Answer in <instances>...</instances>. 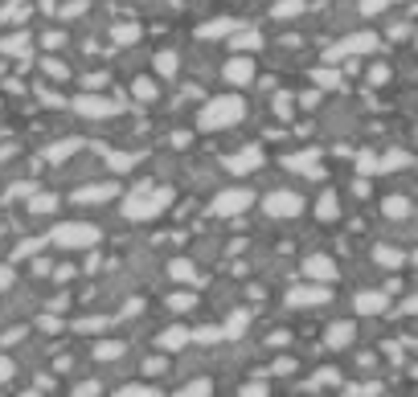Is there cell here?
<instances>
[{
  "label": "cell",
  "instance_id": "6da1fadb",
  "mask_svg": "<svg viewBox=\"0 0 418 397\" xmlns=\"http://www.w3.org/2000/svg\"><path fill=\"white\" fill-rule=\"evenodd\" d=\"M242 115H246V102L234 99V95H226V99H209V107L201 111V127L218 132V127H230V123H238Z\"/></svg>",
  "mask_w": 418,
  "mask_h": 397
},
{
  "label": "cell",
  "instance_id": "7a4b0ae2",
  "mask_svg": "<svg viewBox=\"0 0 418 397\" xmlns=\"http://www.w3.org/2000/svg\"><path fill=\"white\" fill-rule=\"evenodd\" d=\"M53 242H58V246H95V242H99V230H95V226H86V221H66V226H58V230H53Z\"/></svg>",
  "mask_w": 418,
  "mask_h": 397
},
{
  "label": "cell",
  "instance_id": "3957f363",
  "mask_svg": "<svg viewBox=\"0 0 418 397\" xmlns=\"http://www.w3.org/2000/svg\"><path fill=\"white\" fill-rule=\"evenodd\" d=\"M123 102H115V99H99V95H78L74 99V111L78 115H90V119H103V115H115Z\"/></svg>",
  "mask_w": 418,
  "mask_h": 397
},
{
  "label": "cell",
  "instance_id": "277c9868",
  "mask_svg": "<svg viewBox=\"0 0 418 397\" xmlns=\"http://www.w3.org/2000/svg\"><path fill=\"white\" fill-rule=\"evenodd\" d=\"M164 205H168V193H148V197H144V193H135V197L123 205V213H127V217H152L156 209H164Z\"/></svg>",
  "mask_w": 418,
  "mask_h": 397
},
{
  "label": "cell",
  "instance_id": "5b68a950",
  "mask_svg": "<svg viewBox=\"0 0 418 397\" xmlns=\"http://www.w3.org/2000/svg\"><path fill=\"white\" fill-rule=\"evenodd\" d=\"M300 209H303V197H296V193H275V197H267L271 217H296Z\"/></svg>",
  "mask_w": 418,
  "mask_h": 397
},
{
  "label": "cell",
  "instance_id": "8992f818",
  "mask_svg": "<svg viewBox=\"0 0 418 397\" xmlns=\"http://www.w3.org/2000/svg\"><path fill=\"white\" fill-rule=\"evenodd\" d=\"M303 275L316 279V282H333L336 279V263L333 258H324V254H312V258L303 263Z\"/></svg>",
  "mask_w": 418,
  "mask_h": 397
},
{
  "label": "cell",
  "instance_id": "52a82bcc",
  "mask_svg": "<svg viewBox=\"0 0 418 397\" xmlns=\"http://www.w3.org/2000/svg\"><path fill=\"white\" fill-rule=\"evenodd\" d=\"M254 193H246V189H230V193H221L218 201H214V213H238V209H246L251 205Z\"/></svg>",
  "mask_w": 418,
  "mask_h": 397
},
{
  "label": "cell",
  "instance_id": "ba28073f",
  "mask_svg": "<svg viewBox=\"0 0 418 397\" xmlns=\"http://www.w3.org/2000/svg\"><path fill=\"white\" fill-rule=\"evenodd\" d=\"M352 303H357V312L361 315H382L385 307H390V295H385V291H361Z\"/></svg>",
  "mask_w": 418,
  "mask_h": 397
},
{
  "label": "cell",
  "instance_id": "9c48e42d",
  "mask_svg": "<svg viewBox=\"0 0 418 397\" xmlns=\"http://www.w3.org/2000/svg\"><path fill=\"white\" fill-rule=\"evenodd\" d=\"M377 46V37L373 33H357V37H345L340 46L333 50V58H349V53H365V50H373Z\"/></svg>",
  "mask_w": 418,
  "mask_h": 397
},
{
  "label": "cell",
  "instance_id": "30bf717a",
  "mask_svg": "<svg viewBox=\"0 0 418 397\" xmlns=\"http://www.w3.org/2000/svg\"><path fill=\"white\" fill-rule=\"evenodd\" d=\"M324 299H328V287H324V282H308V287H296V291H291V303H312V307H316V303H324Z\"/></svg>",
  "mask_w": 418,
  "mask_h": 397
},
{
  "label": "cell",
  "instance_id": "8fae6325",
  "mask_svg": "<svg viewBox=\"0 0 418 397\" xmlns=\"http://www.w3.org/2000/svg\"><path fill=\"white\" fill-rule=\"evenodd\" d=\"M410 197H402V193H390V197L382 201V213L390 217V221H402V217H410Z\"/></svg>",
  "mask_w": 418,
  "mask_h": 397
},
{
  "label": "cell",
  "instance_id": "7c38bea8",
  "mask_svg": "<svg viewBox=\"0 0 418 397\" xmlns=\"http://www.w3.org/2000/svg\"><path fill=\"white\" fill-rule=\"evenodd\" d=\"M226 78H230V83H251L254 78V62L251 58H234V62H230V66H226Z\"/></svg>",
  "mask_w": 418,
  "mask_h": 397
},
{
  "label": "cell",
  "instance_id": "4fadbf2b",
  "mask_svg": "<svg viewBox=\"0 0 418 397\" xmlns=\"http://www.w3.org/2000/svg\"><path fill=\"white\" fill-rule=\"evenodd\" d=\"M258 164H263V152H258V148H246V152H238L234 160H230V172H254Z\"/></svg>",
  "mask_w": 418,
  "mask_h": 397
},
{
  "label": "cell",
  "instance_id": "5bb4252c",
  "mask_svg": "<svg viewBox=\"0 0 418 397\" xmlns=\"http://www.w3.org/2000/svg\"><path fill=\"white\" fill-rule=\"evenodd\" d=\"M373 263H382L385 270H398V266H406V254L394 246H373Z\"/></svg>",
  "mask_w": 418,
  "mask_h": 397
},
{
  "label": "cell",
  "instance_id": "9a60e30c",
  "mask_svg": "<svg viewBox=\"0 0 418 397\" xmlns=\"http://www.w3.org/2000/svg\"><path fill=\"white\" fill-rule=\"evenodd\" d=\"M103 197H115V184H86V189L74 193V201H83V205H95Z\"/></svg>",
  "mask_w": 418,
  "mask_h": 397
},
{
  "label": "cell",
  "instance_id": "2e32d148",
  "mask_svg": "<svg viewBox=\"0 0 418 397\" xmlns=\"http://www.w3.org/2000/svg\"><path fill=\"white\" fill-rule=\"evenodd\" d=\"M352 336H357L352 324H328V344H333V348H349Z\"/></svg>",
  "mask_w": 418,
  "mask_h": 397
},
{
  "label": "cell",
  "instance_id": "e0dca14e",
  "mask_svg": "<svg viewBox=\"0 0 418 397\" xmlns=\"http://www.w3.org/2000/svg\"><path fill=\"white\" fill-rule=\"evenodd\" d=\"M78 148H83L78 139H62V144H53V148L46 152V160H50V164H62V160H66V156H74Z\"/></svg>",
  "mask_w": 418,
  "mask_h": 397
},
{
  "label": "cell",
  "instance_id": "ac0fdd59",
  "mask_svg": "<svg viewBox=\"0 0 418 397\" xmlns=\"http://www.w3.org/2000/svg\"><path fill=\"white\" fill-rule=\"evenodd\" d=\"M316 213L324 217V221H333L336 213H340V205H336V193H324L320 197V205H316Z\"/></svg>",
  "mask_w": 418,
  "mask_h": 397
},
{
  "label": "cell",
  "instance_id": "d6986e66",
  "mask_svg": "<svg viewBox=\"0 0 418 397\" xmlns=\"http://www.w3.org/2000/svg\"><path fill=\"white\" fill-rule=\"evenodd\" d=\"M156 70H160V74H164V78H172V74H177V53H156Z\"/></svg>",
  "mask_w": 418,
  "mask_h": 397
},
{
  "label": "cell",
  "instance_id": "ffe728a7",
  "mask_svg": "<svg viewBox=\"0 0 418 397\" xmlns=\"http://www.w3.org/2000/svg\"><path fill=\"white\" fill-rule=\"evenodd\" d=\"M402 164H410V160H406L402 152H390V156H382V160H377V172H394V168H402Z\"/></svg>",
  "mask_w": 418,
  "mask_h": 397
},
{
  "label": "cell",
  "instance_id": "44dd1931",
  "mask_svg": "<svg viewBox=\"0 0 418 397\" xmlns=\"http://www.w3.org/2000/svg\"><path fill=\"white\" fill-rule=\"evenodd\" d=\"M296 13H303V0H279L275 4V17H296Z\"/></svg>",
  "mask_w": 418,
  "mask_h": 397
},
{
  "label": "cell",
  "instance_id": "7402d4cb",
  "mask_svg": "<svg viewBox=\"0 0 418 397\" xmlns=\"http://www.w3.org/2000/svg\"><path fill=\"white\" fill-rule=\"evenodd\" d=\"M234 46L238 50H258V33H254V29H242V33L234 37Z\"/></svg>",
  "mask_w": 418,
  "mask_h": 397
},
{
  "label": "cell",
  "instance_id": "603a6c76",
  "mask_svg": "<svg viewBox=\"0 0 418 397\" xmlns=\"http://www.w3.org/2000/svg\"><path fill=\"white\" fill-rule=\"evenodd\" d=\"M357 168H361V176H369V172H377V156H369V152H361V156H357Z\"/></svg>",
  "mask_w": 418,
  "mask_h": 397
},
{
  "label": "cell",
  "instance_id": "cb8c5ba5",
  "mask_svg": "<svg viewBox=\"0 0 418 397\" xmlns=\"http://www.w3.org/2000/svg\"><path fill=\"white\" fill-rule=\"evenodd\" d=\"M0 46H4V50H9V53H25V46H29V41H25V37H4V41H0Z\"/></svg>",
  "mask_w": 418,
  "mask_h": 397
},
{
  "label": "cell",
  "instance_id": "d4e9b609",
  "mask_svg": "<svg viewBox=\"0 0 418 397\" xmlns=\"http://www.w3.org/2000/svg\"><path fill=\"white\" fill-rule=\"evenodd\" d=\"M41 70H46V74H53V78H66V66H62L58 58H46V62H41Z\"/></svg>",
  "mask_w": 418,
  "mask_h": 397
},
{
  "label": "cell",
  "instance_id": "484cf974",
  "mask_svg": "<svg viewBox=\"0 0 418 397\" xmlns=\"http://www.w3.org/2000/svg\"><path fill=\"white\" fill-rule=\"evenodd\" d=\"M316 83L320 86H345L340 83V74H333V70H316Z\"/></svg>",
  "mask_w": 418,
  "mask_h": 397
},
{
  "label": "cell",
  "instance_id": "4316f807",
  "mask_svg": "<svg viewBox=\"0 0 418 397\" xmlns=\"http://www.w3.org/2000/svg\"><path fill=\"white\" fill-rule=\"evenodd\" d=\"M135 95H140V99H152V95H156V83H148V78H135Z\"/></svg>",
  "mask_w": 418,
  "mask_h": 397
},
{
  "label": "cell",
  "instance_id": "83f0119b",
  "mask_svg": "<svg viewBox=\"0 0 418 397\" xmlns=\"http://www.w3.org/2000/svg\"><path fill=\"white\" fill-rule=\"evenodd\" d=\"M4 21H21L25 17V4H4V13H0Z\"/></svg>",
  "mask_w": 418,
  "mask_h": 397
},
{
  "label": "cell",
  "instance_id": "f1b7e54d",
  "mask_svg": "<svg viewBox=\"0 0 418 397\" xmlns=\"http://www.w3.org/2000/svg\"><path fill=\"white\" fill-rule=\"evenodd\" d=\"M226 29H230V21H214V25H205L201 33H205V37H221Z\"/></svg>",
  "mask_w": 418,
  "mask_h": 397
},
{
  "label": "cell",
  "instance_id": "f546056e",
  "mask_svg": "<svg viewBox=\"0 0 418 397\" xmlns=\"http://www.w3.org/2000/svg\"><path fill=\"white\" fill-rule=\"evenodd\" d=\"M115 397H152V389H144V385H127V389H119Z\"/></svg>",
  "mask_w": 418,
  "mask_h": 397
},
{
  "label": "cell",
  "instance_id": "4dcf8cb0",
  "mask_svg": "<svg viewBox=\"0 0 418 397\" xmlns=\"http://www.w3.org/2000/svg\"><path fill=\"white\" fill-rule=\"evenodd\" d=\"M184 340H189V332H164V348H177Z\"/></svg>",
  "mask_w": 418,
  "mask_h": 397
},
{
  "label": "cell",
  "instance_id": "1f68e13d",
  "mask_svg": "<svg viewBox=\"0 0 418 397\" xmlns=\"http://www.w3.org/2000/svg\"><path fill=\"white\" fill-rule=\"evenodd\" d=\"M74 397H99V385H95V381H83V385L74 389Z\"/></svg>",
  "mask_w": 418,
  "mask_h": 397
},
{
  "label": "cell",
  "instance_id": "d6a6232c",
  "mask_svg": "<svg viewBox=\"0 0 418 397\" xmlns=\"http://www.w3.org/2000/svg\"><path fill=\"white\" fill-rule=\"evenodd\" d=\"M33 213H50L53 209V197H33V205H29Z\"/></svg>",
  "mask_w": 418,
  "mask_h": 397
},
{
  "label": "cell",
  "instance_id": "836d02e7",
  "mask_svg": "<svg viewBox=\"0 0 418 397\" xmlns=\"http://www.w3.org/2000/svg\"><path fill=\"white\" fill-rule=\"evenodd\" d=\"M385 78H390V70H385V66H373V70H369V83H373V86H382Z\"/></svg>",
  "mask_w": 418,
  "mask_h": 397
},
{
  "label": "cell",
  "instance_id": "e575fe53",
  "mask_svg": "<svg viewBox=\"0 0 418 397\" xmlns=\"http://www.w3.org/2000/svg\"><path fill=\"white\" fill-rule=\"evenodd\" d=\"M205 389H209V385H205V381H197V385H189V389H184V397H205Z\"/></svg>",
  "mask_w": 418,
  "mask_h": 397
},
{
  "label": "cell",
  "instance_id": "d590c367",
  "mask_svg": "<svg viewBox=\"0 0 418 397\" xmlns=\"http://www.w3.org/2000/svg\"><path fill=\"white\" fill-rule=\"evenodd\" d=\"M132 37H135L132 25H119V29H115V41H132Z\"/></svg>",
  "mask_w": 418,
  "mask_h": 397
},
{
  "label": "cell",
  "instance_id": "8d00e7d4",
  "mask_svg": "<svg viewBox=\"0 0 418 397\" xmlns=\"http://www.w3.org/2000/svg\"><path fill=\"white\" fill-rule=\"evenodd\" d=\"M402 312H406V315H418V291L406 299V303H402Z\"/></svg>",
  "mask_w": 418,
  "mask_h": 397
},
{
  "label": "cell",
  "instance_id": "74e56055",
  "mask_svg": "<svg viewBox=\"0 0 418 397\" xmlns=\"http://www.w3.org/2000/svg\"><path fill=\"white\" fill-rule=\"evenodd\" d=\"M13 377V361H9V356H0V381H9Z\"/></svg>",
  "mask_w": 418,
  "mask_h": 397
},
{
  "label": "cell",
  "instance_id": "f35d334b",
  "mask_svg": "<svg viewBox=\"0 0 418 397\" xmlns=\"http://www.w3.org/2000/svg\"><path fill=\"white\" fill-rule=\"evenodd\" d=\"M25 193H33V184H13L9 189V197H25Z\"/></svg>",
  "mask_w": 418,
  "mask_h": 397
},
{
  "label": "cell",
  "instance_id": "ab89813d",
  "mask_svg": "<svg viewBox=\"0 0 418 397\" xmlns=\"http://www.w3.org/2000/svg\"><path fill=\"white\" fill-rule=\"evenodd\" d=\"M4 287H13V270H9V266H0V291H4Z\"/></svg>",
  "mask_w": 418,
  "mask_h": 397
},
{
  "label": "cell",
  "instance_id": "60d3db41",
  "mask_svg": "<svg viewBox=\"0 0 418 397\" xmlns=\"http://www.w3.org/2000/svg\"><path fill=\"white\" fill-rule=\"evenodd\" d=\"M99 356H103V361H107V356H119V344H103Z\"/></svg>",
  "mask_w": 418,
  "mask_h": 397
},
{
  "label": "cell",
  "instance_id": "b9f144b4",
  "mask_svg": "<svg viewBox=\"0 0 418 397\" xmlns=\"http://www.w3.org/2000/svg\"><path fill=\"white\" fill-rule=\"evenodd\" d=\"M21 397H41V393H21Z\"/></svg>",
  "mask_w": 418,
  "mask_h": 397
}]
</instances>
